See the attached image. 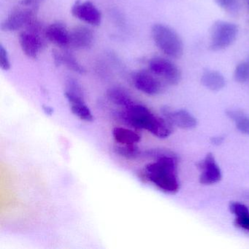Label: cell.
<instances>
[{
	"label": "cell",
	"instance_id": "cell-8",
	"mask_svg": "<svg viewBox=\"0 0 249 249\" xmlns=\"http://www.w3.org/2000/svg\"><path fill=\"white\" fill-rule=\"evenodd\" d=\"M45 33L26 30L19 36V43L26 56L32 59H36L45 46L43 40Z\"/></svg>",
	"mask_w": 249,
	"mask_h": 249
},
{
	"label": "cell",
	"instance_id": "cell-27",
	"mask_svg": "<svg viewBox=\"0 0 249 249\" xmlns=\"http://www.w3.org/2000/svg\"><path fill=\"white\" fill-rule=\"evenodd\" d=\"M44 110H46V113H47V114L51 115L52 113V109H49V107H44Z\"/></svg>",
	"mask_w": 249,
	"mask_h": 249
},
{
	"label": "cell",
	"instance_id": "cell-19",
	"mask_svg": "<svg viewBox=\"0 0 249 249\" xmlns=\"http://www.w3.org/2000/svg\"><path fill=\"white\" fill-rule=\"evenodd\" d=\"M116 154L127 160H135L142 155L141 149L136 145H122L119 144L114 148Z\"/></svg>",
	"mask_w": 249,
	"mask_h": 249
},
{
	"label": "cell",
	"instance_id": "cell-18",
	"mask_svg": "<svg viewBox=\"0 0 249 249\" xmlns=\"http://www.w3.org/2000/svg\"><path fill=\"white\" fill-rule=\"evenodd\" d=\"M107 97L111 103L121 107H128L135 103L125 90L119 87L109 89L107 91Z\"/></svg>",
	"mask_w": 249,
	"mask_h": 249
},
{
	"label": "cell",
	"instance_id": "cell-14",
	"mask_svg": "<svg viewBox=\"0 0 249 249\" xmlns=\"http://www.w3.org/2000/svg\"><path fill=\"white\" fill-rule=\"evenodd\" d=\"M162 113L172 125L182 129H192L196 126V119L186 110L171 111L168 108H163Z\"/></svg>",
	"mask_w": 249,
	"mask_h": 249
},
{
	"label": "cell",
	"instance_id": "cell-26",
	"mask_svg": "<svg viewBox=\"0 0 249 249\" xmlns=\"http://www.w3.org/2000/svg\"><path fill=\"white\" fill-rule=\"evenodd\" d=\"M42 0H22L21 2V5L22 6L37 8V5Z\"/></svg>",
	"mask_w": 249,
	"mask_h": 249
},
{
	"label": "cell",
	"instance_id": "cell-23",
	"mask_svg": "<svg viewBox=\"0 0 249 249\" xmlns=\"http://www.w3.org/2000/svg\"><path fill=\"white\" fill-rule=\"evenodd\" d=\"M230 210L236 215V217L249 214V211L247 207L245 206L243 204L238 203V202L231 203L230 205Z\"/></svg>",
	"mask_w": 249,
	"mask_h": 249
},
{
	"label": "cell",
	"instance_id": "cell-12",
	"mask_svg": "<svg viewBox=\"0 0 249 249\" xmlns=\"http://www.w3.org/2000/svg\"><path fill=\"white\" fill-rule=\"evenodd\" d=\"M94 34L89 27L77 26L71 32L70 46L75 49H88L94 43Z\"/></svg>",
	"mask_w": 249,
	"mask_h": 249
},
{
	"label": "cell",
	"instance_id": "cell-10",
	"mask_svg": "<svg viewBox=\"0 0 249 249\" xmlns=\"http://www.w3.org/2000/svg\"><path fill=\"white\" fill-rule=\"evenodd\" d=\"M83 91H70L66 90L65 97L71 105V110L77 117L85 122H90L94 120V116L84 101Z\"/></svg>",
	"mask_w": 249,
	"mask_h": 249
},
{
	"label": "cell",
	"instance_id": "cell-3",
	"mask_svg": "<svg viewBox=\"0 0 249 249\" xmlns=\"http://www.w3.org/2000/svg\"><path fill=\"white\" fill-rule=\"evenodd\" d=\"M152 37L160 51L167 56L178 59L183 53V44L180 36L168 26L157 24L153 26Z\"/></svg>",
	"mask_w": 249,
	"mask_h": 249
},
{
	"label": "cell",
	"instance_id": "cell-13",
	"mask_svg": "<svg viewBox=\"0 0 249 249\" xmlns=\"http://www.w3.org/2000/svg\"><path fill=\"white\" fill-rule=\"evenodd\" d=\"M45 37L56 46L66 47L70 46L71 32L62 23L55 22L46 29Z\"/></svg>",
	"mask_w": 249,
	"mask_h": 249
},
{
	"label": "cell",
	"instance_id": "cell-15",
	"mask_svg": "<svg viewBox=\"0 0 249 249\" xmlns=\"http://www.w3.org/2000/svg\"><path fill=\"white\" fill-rule=\"evenodd\" d=\"M53 62L56 66L65 65L74 72L79 74L85 72L84 67L76 60L75 57L70 52H60L57 50L53 51Z\"/></svg>",
	"mask_w": 249,
	"mask_h": 249
},
{
	"label": "cell",
	"instance_id": "cell-16",
	"mask_svg": "<svg viewBox=\"0 0 249 249\" xmlns=\"http://www.w3.org/2000/svg\"><path fill=\"white\" fill-rule=\"evenodd\" d=\"M202 84L212 91H219L225 87L226 81L222 74L218 71H206L201 78Z\"/></svg>",
	"mask_w": 249,
	"mask_h": 249
},
{
	"label": "cell",
	"instance_id": "cell-7",
	"mask_svg": "<svg viewBox=\"0 0 249 249\" xmlns=\"http://www.w3.org/2000/svg\"><path fill=\"white\" fill-rule=\"evenodd\" d=\"M133 84L135 88L144 94L157 95L164 89V85L158 76L151 71H140L133 77Z\"/></svg>",
	"mask_w": 249,
	"mask_h": 249
},
{
	"label": "cell",
	"instance_id": "cell-9",
	"mask_svg": "<svg viewBox=\"0 0 249 249\" xmlns=\"http://www.w3.org/2000/svg\"><path fill=\"white\" fill-rule=\"evenodd\" d=\"M71 13L74 17L90 25L98 26L101 23V13L90 1H77L72 6Z\"/></svg>",
	"mask_w": 249,
	"mask_h": 249
},
{
	"label": "cell",
	"instance_id": "cell-20",
	"mask_svg": "<svg viewBox=\"0 0 249 249\" xmlns=\"http://www.w3.org/2000/svg\"><path fill=\"white\" fill-rule=\"evenodd\" d=\"M229 116L235 122L237 129L244 134H249V117L237 111H231Z\"/></svg>",
	"mask_w": 249,
	"mask_h": 249
},
{
	"label": "cell",
	"instance_id": "cell-17",
	"mask_svg": "<svg viewBox=\"0 0 249 249\" xmlns=\"http://www.w3.org/2000/svg\"><path fill=\"white\" fill-rule=\"evenodd\" d=\"M113 136L118 143L122 145H136L141 139L139 134L132 129L124 127L114 128Z\"/></svg>",
	"mask_w": 249,
	"mask_h": 249
},
{
	"label": "cell",
	"instance_id": "cell-4",
	"mask_svg": "<svg viewBox=\"0 0 249 249\" xmlns=\"http://www.w3.org/2000/svg\"><path fill=\"white\" fill-rule=\"evenodd\" d=\"M237 31V26L231 23L222 21L214 23L211 28L210 49L220 51L229 47L235 40Z\"/></svg>",
	"mask_w": 249,
	"mask_h": 249
},
{
	"label": "cell",
	"instance_id": "cell-11",
	"mask_svg": "<svg viewBox=\"0 0 249 249\" xmlns=\"http://www.w3.org/2000/svg\"><path fill=\"white\" fill-rule=\"evenodd\" d=\"M199 167L202 170L199 181L202 184H213L221 180V170L212 154H208Z\"/></svg>",
	"mask_w": 249,
	"mask_h": 249
},
{
	"label": "cell",
	"instance_id": "cell-24",
	"mask_svg": "<svg viewBox=\"0 0 249 249\" xmlns=\"http://www.w3.org/2000/svg\"><path fill=\"white\" fill-rule=\"evenodd\" d=\"M236 224L244 230H249V214L236 217Z\"/></svg>",
	"mask_w": 249,
	"mask_h": 249
},
{
	"label": "cell",
	"instance_id": "cell-22",
	"mask_svg": "<svg viewBox=\"0 0 249 249\" xmlns=\"http://www.w3.org/2000/svg\"><path fill=\"white\" fill-rule=\"evenodd\" d=\"M0 67L5 71H9L11 67L8 52L2 45L0 46Z\"/></svg>",
	"mask_w": 249,
	"mask_h": 249
},
{
	"label": "cell",
	"instance_id": "cell-6",
	"mask_svg": "<svg viewBox=\"0 0 249 249\" xmlns=\"http://www.w3.org/2000/svg\"><path fill=\"white\" fill-rule=\"evenodd\" d=\"M24 8H16L1 24V30L5 32L17 31L30 23L36 17L37 8L24 6Z\"/></svg>",
	"mask_w": 249,
	"mask_h": 249
},
{
	"label": "cell",
	"instance_id": "cell-25",
	"mask_svg": "<svg viewBox=\"0 0 249 249\" xmlns=\"http://www.w3.org/2000/svg\"><path fill=\"white\" fill-rule=\"evenodd\" d=\"M217 5L222 8H231L235 4L236 0H215Z\"/></svg>",
	"mask_w": 249,
	"mask_h": 249
},
{
	"label": "cell",
	"instance_id": "cell-2",
	"mask_svg": "<svg viewBox=\"0 0 249 249\" xmlns=\"http://www.w3.org/2000/svg\"><path fill=\"white\" fill-rule=\"evenodd\" d=\"M157 161L149 163L140 173V178L149 181L167 193L178 191L177 161L174 157L166 154H157Z\"/></svg>",
	"mask_w": 249,
	"mask_h": 249
},
{
	"label": "cell",
	"instance_id": "cell-5",
	"mask_svg": "<svg viewBox=\"0 0 249 249\" xmlns=\"http://www.w3.org/2000/svg\"><path fill=\"white\" fill-rule=\"evenodd\" d=\"M149 71L170 85H176L181 78L180 70L171 61L156 57L149 62Z\"/></svg>",
	"mask_w": 249,
	"mask_h": 249
},
{
	"label": "cell",
	"instance_id": "cell-1",
	"mask_svg": "<svg viewBox=\"0 0 249 249\" xmlns=\"http://www.w3.org/2000/svg\"><path fill=\"white\" fill-rule=\"evenodd\" d=\"M118 115L125 124L135 129H146L157 138H167L173 132L167 119L156 116L148 107L138 103L124 107Z\"/></svg>",
	"mask_w": 249,
	"mask_h": 249
},
{
	"label": "cell",
	"instance_id": "cell-21",
	"mask_svg": "<svg viewBox=\"0 0 249 249\" xmlns=\"http://www.w3.org/2000/svg\"><path fill=\"white\" fill-rule=\"evenodd\" d=\"M234 76L235 81L239 83L249 81V59L242 62L236 67Z\"/></svg>",
	"mask_w": 249,
	"mask_h": 249
}]
</instances>
